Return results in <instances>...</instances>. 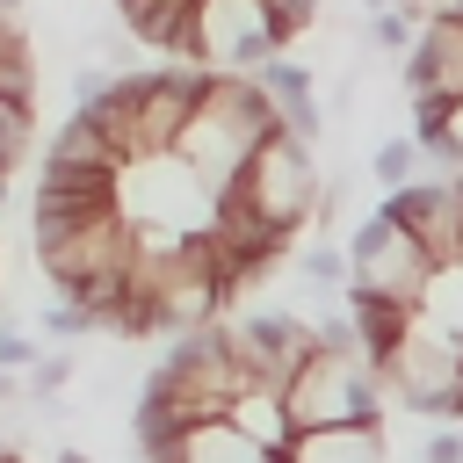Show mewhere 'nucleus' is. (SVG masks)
Wrapping results in <instances>:
<instances>
[{
  "label": "nucleus",
  "mask_w": 463,
  "mask_h": 463,
  "mask_svg": "<svg viewBox=\"0 0 463 463\" xmlns=\"http://www.w3.org/2000/svg\"><path fill=\"white\" fill-rule=\"evenodd\" d=\"M318 145H297V137H260V152L239 166V181H232V203L253 217V224H268V232H282V239H297L304 224H311V203H318Z\"/></svg>",
  "instance_id": "20e7f679"
},
{
  "label": "nucleus",
  "mask_w": 463,
  "mask_h": 463,
  "mask_svg": "<svg viewBox=\"0 0 463 463\" xmlns=\"http://www.w3.org/2000/svg\"><path fill=\"white\" fill-rule=\"evenodd\" d=\"M36 354H43V347H36V340H29L22 326H7V318H0V369H7V376H22V369H29Z\"/></svg>",
  "instance_id": "b1692460"
},
{
  "label": "nucleus",
  "mask_w": 463,
  "mask_h": 463,
  "mask_svg": "<svg viewBox=\"0 0 463 463\" xmlns=\"http://www.w3.org/2000/svg\"><path fill=\"white\" fill-rule=\"evenodd\" d=\"M36 268L58 282V304H72L80 289L94 282H123L130 275V224L109 210L80 232H58V239H36Z\"/></svg>",
  "instance_id": "0eeeda50"
},
{
  "label": "nucleus",
  "mask_w": 463,
  "mask_h": 463,
  "mask_svg": "<svg viewBox=\"0 0 463 463\" xmlns=\"http://www.w3.org/2000/svg\"><path fill=\"white\" fill-rule=\"evenodd\" d=\"M260 137H275V101L253 87V72H210L195 116H188L181 137H174V159H181L210 195H232V181H239V166L260 152Z\"/></svg>",
  "instance_id": "f257e3e1"
},
{
  "label": "nucleus",
  "mask_w": 463,
  "mask_h": 463,
  "mask_svg": "<svg viewBox=\"0 0 463 463\" xmlns=\"http://www.w3.org/2000/svg\"><path fill=\"white\" fill-rule=\"evenodd\" d=\"M224 420L253 441V449H268V456H282L289 441H297V427H289V405H282V391H268V383H246L232 405H224Z\"/></svg>",
  "instance_id": "4468645a"
},
{
  "label": "nucleus",
  "mask_w": 463,
  "mask_h": 463,
  "mask_svg": "<svg viewBox=\"0 0 463 463\" xmlns=\"http://www.w3.org/2000/svg\"><path fill=\"white\" fill-rule=\"evenodd\" d=\"M340 246H347V282H354V289H369V297H383V304H398V311H420V304H427L434 260H427L420 239L398 232L383 210H369Z\"/></svg>",
  "instance_id": "423d86ee"
},
{
  "label": "nucleus",
  "mask_w": 463,
  "mask_h": 463,
  "mask_svg": "<svg viewBox=\"0 0 463 463\" xmlns=\"http://www.w3.org/2000/svg\"><path fill=\"white\" fill-rule=\"evenodd\" d=\"M195 51L210 58V72H253L282 51V36L260 0H195Z\"/></svg>",
  "instance_id": "9b49d317"
},
{
  "label": "nucleus",
  "mask_w": 463,
  "mask_h": 463,
  "mask_svg": "<svg viewBox=\"0 0 463 463\" xmlns=\"http://www.w3.org/2000/svg\"><path fill=\"white\" fill-rule=\"evenodd\" d=\"M109 80H116V72H109L101 58H80V65H72V109H87V101H94Z\"/></svg>",
  "instance_id": "a878e982"
},
{
  "label": "nucleus",
  "mask_w": 463,
  "mask_h": 463,
  "mask_svg": "<svg viewBox=\"0 0 463 463\" xmlns=\"http://www.w3.org/2000/svg\"><path fill=\"white\" fill-rule=\"evenodd\" d=\"M203 80H210V65H181V58H166V65H145V72H137L130 159H137V152H174L181 123H188V116H195V101H203Z\"/></svg>",
  "instance_id": "9d476101"
},
{
  "label": "nucleus",
  "mask_w": 463,
  "mask_h": 463,
  "mask_svg": "<svg viewBox=\"0 0 463 463\" xmlns=\"http://www.w3.org/2000/svg\"><path fill=\"white\" fill-rule=\"evenodd\" d=\"M224 326H232V354H239V376H246V383L282 391V383L297 376V362L311 354V326H304V311H289V304H260V311L224 318Z\"/></svg>",
  "instance_id": "1a4fd4ad"
},
{
  "label": "nucleus",
  "mask_w": 463,
  "mask_h": 463,
  "mask_svg": "<svg viewBox=\"0 0 463 463\" xmlns=\"http://www.w3.org/2000/svg\"><path fill=\"white\" fill-rule=\"evenodd\" d=\"M0 463H22V456H14V449H0Z\"/></svg>",
  "instance_id": "7c9ffc66"
},
{
  "label": "nucleus",
  "mask_w": 463,
  "mask_h": 463,
  "mask_svg": "<svg viewBox=\"0 0 463 463\" xmlns=\"http://www.w3.org/2000/svg\"><path fill=\"white\" fill-rule=\"evenodd\" d=\"M166 463H275V456L253 449L232 420H203V427H181V434H174Z\"/></svg>",
  "instance_id": "2eb2a0df"
},
{
  "label": "nucleus",
  "mask_w": 463,
  "mask_h": 463,
  "mask_svg": "<svg viewBox=\"0 0 463 463\" xmlns=\"http://www.w3.org/2000/svg\"><path fill=\"white\" fill-rule=\"evenodd\" d=\"M116 217L130 224V246L137 253H159V246H188L210 232L217 217V195L174 159V152H137L116 166Z\"/></svg>",
  "instance_id": "f03ea898"
},
{
  "label": "nucleus",
  "mask_w": 463,
  "mask_h": 463,
  "mask_svg": "<svg viewBox=\"0 0 463 463\" xmlns=\"http://www.w3.org/2000/svg\"><path fill=\"white\" fill-rule=\"evenodd\" d=\"M282 405H289V427L297 434H318V427H376L383 420L376 369L362 354H318V347L282 383Z\"/></svg>",
  "instance_id": "39448f33"
},
{
  "label": "nucleus",
  "mask_w": 463,
  "mask_h": 463,
  "mask_svg": "<svg viewBox=\"0 0 463 463\" xmlns=\"http://www.w3.org/2000/svg\"><path fill=\"white\" fill-rule=\"evenodd\" d=\"M362 7H369V14H376V7H398V0H362Z\"/></svg>",
  "instance_id": "c756f323"
},
{
  "label": "nucleus",
  "mask_w": 463,
  "mask_h": 463,
  "mask_svg": "<svg viewBox=\"0 0 463 463\" xmlns=\"http://www.w3.org/2000/svg\"><path fill=\"white\" fill-rule=\"evenodd\" d=\"M29 130H36V101H0V159H7V166L22 159Z\"/></svg>",
  "instance_id": "4be33fe9"
},
{
  "label": "nucleus",
  "mask_w": 463,
  "mask_h": 463,
  "mask_svg": "<svg viewBox=\"0 0 463 463\" xmlns=\"http://www.w3.org/2000/svg\"><path fill=\"white\" fill-rule=\"evenodd\" d=\"M43 159H58V166H94V174H116V166H123V152H116V145H109L87 116H65Z\"/></svg>",
  "instance_id": "dca6fc26"
},
{
  "label": "nucleus",
  "mask_w": 463,
  "mask_h": 463,
  "mask_svg": "<svg viewBox=\"0 0 463 463\" xmlns=\"http://www.w3.org/2000/svg\"><path fill=\"white\" fill-rule=\"evenodd\" d=\"M376 391H383V405H398L427 427H456L463 420V333L441 326L434 311H412L398 347L376 362Z\"/></svg>",
  "instance_id": "7ed1b4c3"
},
{
  "label": "nucleus",
  "mask_w": 463,
  "mask_h": 463,
  "mask_svg": "<svg viewBox=\"0 0 463 463\" xmlns=\"http://www.w3.org/2000/svg\"><path fill=\"white\" fill-rule=\"evenodd\" d=\"M43 333H51V340H87L94 318H87L80 304H51V311H43Z\"/></svg>",
  "instance_id": "393cba45"
},
{
  "label": "nucleus",
  "mask_w": 463,
  "mask_h": 463,
  "mask_svg": "<svg viewBox=\"0 0 463 463\" xmlns=\"http://www.w3.org/2000/svg\"><path fill=\"white\" fill-rule=\"evenodd\" d=\"M412 36H420V22H412L405 7H376V14L362 22V43H369V51H391V58H405Z\"/></svg>",
  "instance_id": "412c9836"
},
{
  "label": "nucleus",
  "mask_w": 463,
  "mask_h": 463,
  "mask_svg": "<svg viewBox=\"0 0 463 463\" xmlns=\"http://www.w3.org/2000/svg\"><path fill=\"white\" fill-rule=\"evenodd\" d=\"M72 369H80V354L72 347H43L29 369H22V405H43V398H65V383H72Z\"/></svg>",
  "instance_id": "6ab92c4d"
},
{
  "label": "nucleus",
  "mask_w": 463,
  "mask_h": 463,
  "mask_svg": "<svg viewBox=\"0 0 463 463\" xmlns=\"http://www.w3.org/2000/svg\"><path fill=\"white\" fill-rule=\"evenodd\" d=\"M260 7H268V22H275L282 43H297V36L318 22V0H260Z\"/></svg>",
  "instance_id": "5701e85b"
},
{
  "label": "nucleus",
  "mask_w": 463,
  "mask_h": 463,
  "mask_svg": "<svg viewBox=\"0 0 463 463\" xmlns=\"http://www.w3.org/2000/svg\"><path fill=\"white\" fill-rule=\"evenodd\" d=\"M253 87L275 101V109H289V101H304V94H318V72L304 65V58H289V51H275V58H260L253 65Z\"/></svg>",
  "instance_id": "a211bd4d"
},
{
  "label": "nucleus",
  "mask_w": 463,
  "mask_h": 463,
  "mask_svg": "<svg viewBox=\"0 0 463 463\" xmlns=\"http://www.w3.org/2000/svg\"><path fill=\"white\" fill-rule=\"evenodd\" d=\"M282 463H391V434L376 427H318L282 449Z\"/></svg>",
  "instance_id": "ddd939ff"
},
{
  "label": "nucleus",
  "mask_w": 463,
  "mask_h": 463,
  "mask_svg": "<svg viewBox=\"0 0 463 463\" xmlns=\"http://www.w3.org/2000/svg\"><path fill=\"white\" fill-rule=\"evenodd\" d=\"M376 210H383L398 232H412L434 268L463 260V181H456V174H412V181L391 188Z\"/></svg>",
  "instance_id": "6e6552de"
},
{
  "label": "nucleus",
  "mask_w": 463,
  "mask_h": 463,
  "mask_svg": "<svg viewBox=\"0 0 463 463\" xmlns=\"http://www.w3.org/2000/svg\"><path fill=\"white\" fill-rule=\"evenodd\" d=\"M405 94H441V101H463V7L456 14H434L420 22L412 51H405Z\"/></svg>",
  "instance_id": "f8f14e48"
},
{
  "label": "nucleus",
  "mask_w": 463,
  "mask_h": 463,
  "mask_svg": "<svg viewBox=\"0 0 463 463\" xmlns=\"http://www.w3.org/2000/svg\"><path fill=\"white\" fill-rule=\"evenodd\" d=\"M51 463H94V456H87V449H72V441H65V449H58V456H51Z\"/></svg>",
  "instance_id": "c85d7f7f"
},
{
  "label": "nucleus",
  "mask_w": 463,
  "mask_h": 463,
  "mask_svg": "<svg viewBox=\"0 0 463 463\" xmlns=\"http://www.w3.org/2000/svg\"><path fill=\"white\" fill-rule=\"evenodd\" d=\"M441 152H449V166L463 181V101H449V116H441Z\"/></svg>",
  "instance_id": "cd10ccee"
},
{
  "label": "nucleus",
  "mask_w": 463,
  "mask_h": 463,
  "mask_svg": "<svg viewBox=\"0 0 463 463\" xmlns=\"http://www.w3.org/2000/svg\"><path fill=\"white\" fill-rule=\"evenodd\" d=\"M420 463H463V434H456V427H427Z\"/></svg>",
  "instance_id": "bb28decb"
},
{
  "label": "nucleus",
  "mask_w": 463,
  "mask_h": 463,
  "mask_svg": "<svg viewBox=\"0 0 463 463\" xmlns=\"http://www.w3.org/2000/svg\"><path fill=\"white\" fill-rule=\"evenodd\" d=\"M412 174H420V145H412V137H376V145H369V181H376L383 195L405 188Z\"/></svg>",
  "instance_id": "aec40b11"
},
{
  "label": "nucleus",
  "mask_w": 463,
  "mask_h": 463,
  "mask_svg": "<svg viewBox=\"0 0 463 463\" xmlns=\"http://www.w3.org/2000/svg\"><path fill=\"white\" fill-rule=\"evenodd\" d=\"M289 260H297L304 289H326V297L347 289V246L340 239H304V246H289Z\"/></svg>",
  "instance_id": "f3484780"
}]
</instances>
